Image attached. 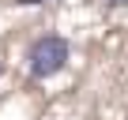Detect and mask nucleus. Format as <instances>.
I'll use <instances>...</instances> for the list:
<instances>
[{
  "label": "nucleus",
  "instance_id": "nucleus-1",
  "mask_svg": "<svg viewBox=\"0 0 128 120\" xmlns=\"http://www.w3.org/2000/svg\"><path fill=\"white\" fill-rule=\"evenodd\" d=\"M68 56H72V49L64 38H56V34L34 38L26 49V71H30V79H53L68 68Z\"/></svg>",
  "mask_w": 128,
  "mask_h": 120
},
{
  "label": "nucleus",
  "instance_id": "nucleus-2",
  "mask_svg": "<svg viewBox=\"0 0 128 120\" xmlns=\"http://www.w3.org/2000/svg\"><path fill=\"white\" fill-rule=\"evenodd\" d=\"M109 4H128V0H109Z\"/></svg>",
  "mask_w": 128,
  "mask_h": 120
}]
</instances>
